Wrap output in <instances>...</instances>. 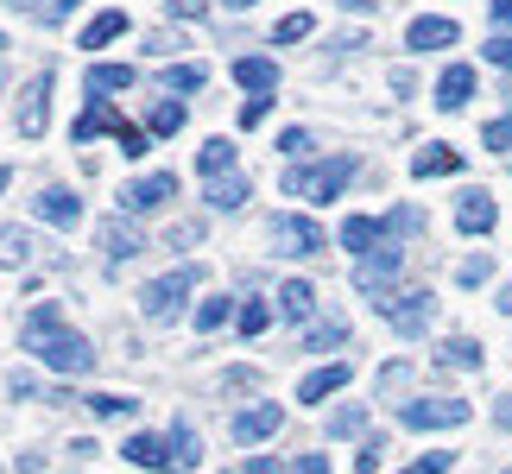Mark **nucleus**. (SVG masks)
I'll use <instances>...</instances> for the list:
<instances>
[{"instance_id": "1", "label": "nucleus", "mask_w": 512, "mask_h": 474, "mask_svg": "<svg viewBox=\"0 0 512 474\" xmlns=\"http://www.w3.org/2000/svg\"><path fill=\"white\" fill-rule=\"evenodd\" d=\"M26 354H38V361L57 367V373H89L95 367L89 342L76 329H64V310H57V304H38L26 316Z\"/></svg>"}, {"instance_id": "2", "label": "nucleus", "mask_w": 512, "mask_h": 474, "mask_svg": "<svg viewBox=\"0 0 512 474\" xmlns=\"http://www.w3.org/2000/svg\"><path fill=\"white\" fill-rule=\"evenodd\" d=\"M95 133H114V146H121L127 158H140V152H146V140H152L146 127H133L127 114H114L108 95H89V108L76 114V127H70V140H76V146H89Z\"/></svg>"}, {"instance_id": "3", "label": "nucleus", "mask_w": 512, "mask_h": 474, "mask_svg": "<svg viewBox=\"0 0 512 474\" xmlns=\"http://www.w3.org/2000/svg\"><path fill=\"white\" fill-rule=\"evenodd\" d=\"M354 177V158H329V165H298L285 171V196H304V203H336Z\"/></svg>"}, {"instance_id": "4", "label": "nucleus", "mask_w": 512, "mask_h": 474, "mask_svg": "<svg viewBox=\"0 0 512 474\" xmlns=\"http://www.w3.org/2000/svg\"><path fill=\"white\" fill-rule=\"evenodd\" d=\"M190 285H196V266H177V272H165V279H152V285H140V310L159 323V316H171L177 304L190 298Z\"/></svg>"}, {"instance_id": "5", "label": "nucleus", "mask_w": 512, "mask_h": 474, "mask_svg": "<svg viewBox=\"0 0 512 474\" xmlns=\"http://www.w3.org/2000/svg\"><path fill=\"white\" fill-rule=\"evenodd\" d=\"M399 418L411 430H456V424H468V399H405Z\"/></svg>"}, {"instance_id": "6", "label": "nucleus", "mask_w": 512, "mask_h": 474, "mask_svg": "<svg viewBox=\"0 0 512 474\" xmlns=\"http://www.w3.org/2000/svg\"><path fill=\"white\" fill-rule=\"evenodd\" d=\"M399 266H405V253H399V247H380V253H367V260L354 266V285H361L367 298L380 304V298H392V279H399Z\"/></svg>"}, {"instance_id": "7", "label": "nucleus", "mask_w": 512, "mask_h": 474, "mask_svg": "<svg viewBox=\"0 0 512 474\" xmlns=\"http://www.w3.org/2000/svg\"><path fill=\"white\" fill-rule=\"evenodd\" d=\"M272 247L291 253V260H310V253H323L329 241H323L317 222H304V215H279V222H272Z\"/></svg>"}, {"instance_id": "8", "label": "nucleus", "mask_w": 512, "mask_h": 474, "mask_svg": "<svg viewBox=\"0 0 512 474\" xmlns=\"http://www.w3.org/2000/svg\"><path fill=\"white\" fill-rule=\"evenodd\" d=\"M380 310L399 335H418L430 323V310H437V298H430V291H399V298H380Z\"/></svg>"}, {"instance_id": "9", "label": "nucleus", "mask_w": 512, "mask_h": 474, "mask_svg": "<svg viewBox=\"0 0 512 474\" xmlns=\"http://www.w3.org/2000/svg\"><path fill=\"white\" fill-rule=\"evenodd\" d=\"M171 196H177V177L171 171H152V177H140V184L121 190V209L127 215H152V209H165Z\"/></svg>"}, {"instance_id": "10", "label": "nucleus", "mask_w": 512, "mask_h": 474, "mask_svg": "<svg viewBox=\"0 0 512 474\" xmlns=\"http://www.w3.org/2000/svg\"><path fill=\"white\" fill-rule=\"evenodd\" d=\"M45 95H51V76H45V70H38L26 89H19L13 121H19V133H26V140H38V133H45Z\"/></svg>"}, {"instance_id": "11", "label": "nucleus", "mask_w": 512, "mask_h": 474, "mask_svg": "<svg viewBox=\"0 0 512 474\" xmlns=\"http://www.w3.org/2000/svg\"><path fill=\"white\" fill-rule=\"evenodd\" d=\"M32 209L45 215L51 228H76V222H83V196H76V190H64V184L38 190V203H32Z\"/></svg>"}, {"instance_id": "12", "label": "nucleus", "mask_w": 512, "mask_h": 474, "mask_svg": "<svg viewBox=\"0 0 512 474\" xmlns=\"http://www.w3.org/2000/svg\"><path fill=\"white\" fill-rule=\"evenodd\" d=\"M494 222H500V203L487 190H468L462 203H456V228L462 234H494Z\"/></svg>"}, {"instance_id": "13", "label": "nucleus", "mask_w": 512, "mask_h": 474, "mask_svg": "<svg viewBox=\"0 0 512 474\" xmlns=\"http://www.w3.org/2000/svg\"><path fill=\"white\" fill-rule=\"evenodd\" d=\"M279 405H253V411H241V418L228 424V437L234 443H266V437H279Z\"/></svg>"}, {"instance_id": "14", "label": "nucleus", "mask_w": 512, "mask_h": 474, "mask_svg": "<svg viewBox=\"0 0 512 474\" xmlns=\"http://www.w3.org/2000/svg\"><path fill=\"white\" fill-rule=\"evenodd\" d=\"M456 19H411V32H405V45L411 51H443V45H456Z\"/></svg>"}, {"instance_id": "15", "label": "nucleus", "mask_w": 512, "mask_h": 474, "mask_svg": "<svg viewBox=\"0 0 512 474\" xmlns=\"http://www.w3.org/2000/svg\"><path fill=\"white\" fill-rule=\"evenodd\" d=\"M127 462H140V468H177V462H171V437L133 430V437H127Z\"/></svg>"}, {"instance_id": "16", "label": "nucleus", "mask_w": 512, "mask_h": 474, "mask_svg": "<svg viewBox=\"0 0 512 474\" xmlns=\"http://www.w3.org/2000/svg\"><path fill=\"white\" fill-rule=\"evenodd\" d=\"M342 386H348V361H329V367H317V373L298 386V399H304V405H323L329 392H342Z\"/></svg>"}, {"instance_id": "17", "label": "nucleus", "mask_w": 512, "mask_h": 474, "mask_svg": "<svg viewBox=\"0 0 512 474\" xmlns=\"http://www.w3.org/2000/svg\"><path fill=\"white\" fill-rule=\"evenodd\" d=\"M102 247H108V260H133V253H146V241H140V228L133 222H102Z\"/></svg>"}, {"instance_id": "18", "label": "nucleus", "mask_w": 512, "mask_h": 474, "mask_svg": "<svg viewBox=\"0 0 512 474\" xmlns=\"http://www.w3.org/2000/svg\"><path fill=\"white\" fill-rule=\"evenodd\" d=\"M468 95H475V70H468V64H449V70H443V83H437V108L456 114Z\"/></svg>"}, {"instance_id": "19", "label": "nucleus", "mask_w": 512, "mask_h": 474, "mask_svg": "<svg viewBox=\"0 0 512 474\" xmlns=\"http://www.w3.org/2000/svg\"><path fill=\"white\" fill-rule=\"evenodd\" d=\"M373 241H386V222H373V215H348V222H342V247L348 253H361V260H367Z\"/></svg>"}, {"instance_id": "20", "label": "nucleus", "mask_w": 512, "mask_h": 474, "mask_svg": "<svg viewBox=\"0 0 512 474\" xmlns=\"http://www.w3.org/2000/svg\"><path fill=\"white\" fill-rule=\"evenodd\" d=\"M121 32H127V13L114 7V13H95L89 26H83V38H76V45H83V51H102V45H114Z\"/></svg>"}, {"instance_id": "21", "label": "nucleus", "mask_w": 512, "mask_h": 474, "mask_svg": "<svg viewBox=\"0 0 512 474\" xmlns=\"http://www.w3.org/2000/svg\"><path fill=\"white\" fill-rule=\"evenodd\" d=\"M234 83L272 95V89H279V64H272V57H241V64H234Z\"/></svg>"}, {"instance_id": "22", "label": "nucleus", "mask_w": 512, "mask_h": 474, "mask_svg": "<svg viewBox=\"0 0 512 474\" xmlns=\"http://www.w3.org/2000/svg\"><path fill=\"white\" fill-rule=\"evenodd\" d=\"M279 310L291 316V323H304V316L317 310V285H304V279H285V285H279Z\"/></svg>"}, {"instance_id": "23", "label": "nucleus", "mask_w": 512, "mask_h": 474, "mask_svg": "<svg viewBox=\"0 0 512 474\" xmlns=\"http://www.w3.org/2000/svg\"><path fill=\"white\" fill-rule=\"evenodd\" d=\"M171 474H196V462H203V449H196V430L190 424H171Z\"/></svg>"}, {"instance_id": "24", "label": "nucleus", "mask_w": 512, "mask_h": 474, "mask_svg": "<svg viewBox=\"0 0 512 474\" xmlns=\"http://www.w3.org/2000/svg\"><path fill=\"white\" fill-rule=\"evenodd\" d=\"M411 171H418V177H449V171H462V152H449V146H424L418 158H411Z\"/></svg>"}, {"instance_id": "25", "label": "nucleus", "mask_w": 512, "mask_h": 474, "mask_svg": "<svg viewBox=\"0 0 512 474\" xmlns=\"http://www.w3.org/2000/svg\"><path fill=\"white\" fill-rule=\"evenodd\" d=\"M32 247H38V241H32L26 228H0V266H26Z\"/></svg>"}, {"instance_id": "26", "label": "nucleus", "mask_w": 512, "mask_h": 474, "mask_svg": "<svg viewBox=\"0 0 512 474\" xmlns=\"http://www.w3.org/2000/svg\"><path fill=\"white\" fill-rule=\"evenodd\" d=\"M108 89H133V64H95L89 70V95H108Z\"/></svg>"}, {"instance_id": "27", "label": "nucleus", "mask_w": 512, "mask_h": 474, "mask_svg": "<svg viewBox=\"0 0 512 474\" xmlns=\"http://www.w3.org/2000/svg\"><path fill=\"white\" fill-rule=\"evenodd\" d=\"M443 367H481V342H468V335H449V342L437 348Z\"/></svg>"}, {"instance_id": "28", "label": "nucleus", "mask_w": 512, "mask_h": 474, "mask_svg": "<svg viewBox=\"0 0 512 474\" xmlns=\"http://www.w3.org/2000/svg\"><path fill=\"white\" fill-rule=\"evenodd\" d=\"M209 203H215V209H241V203H247V177H241V171H228V177H215V190H209Z\"/></svg>"}, {"instance_id": "29", "label": "nucleus", "mask_w": 512, "mask_h": 474, "mask_svg": "<svg viewBox=\"0 0 512 474\" xmlns=\"http://www.w3.org/2000/svg\"><path fill=\"white\" fill-rule=\"evenodd\" d=\"M177 127H184V102H159V108H152V121H146L152 140H171Z\"/></svg>"}, {"instance_id": "30", "label": "nucleus", "mask_w": 512, "mask_h": 474, "mask_svg": "<svg viewBox=\"0 0 512 474\" xmlns=\"http://www.w3.org/2000/svg\"><path fill=\"white\" fill-rule=\"evenodd\" d=\"M196 165H203V177H222V171H234V146L228 140H209L203 152H196Z\"/></svg>"}, {"instance_id": "31", "label": "nucleus", "mask_w": 512, "mask_h": 474, "mask_svg": "<svg viewBox=\"0 0 512 474\" xmlns=\"http://www.w3.org/2000/svg\"><path fill=\"white\" fill-rule=\"evenodd\" d=\"M336 342H348V323H342V316H329V323H317V329L304 335V348H317V354H329Z\"/></svg>"}, {"instance_id": "32", "label": "nucleus", "mask_w": 512, "mask_h": 474, "mask_svg": "<svg viewBox=\"0 0 512 474\" xmlns=\"http://www.w3.org/2000/svg\"><path fill=\"white\" fill-rule=\"evenodd\" d=\"M89 405L102 411V418H133V411H140V399H121V392H89Z\"/></svg>"}, {"instance_id": "33", "label": "nucleus", "mask_w": 512, "mask_h": 474, "mask_svg": "<svg viewBox=\"0 0 512 474\" xmlns=\"http://www.w3.org/2000/svg\"><path fill=\"white\" fill-rule=\"evenodd\" d=\"M266 323H272V304L266 298H247L241 304V335H266Z\"/></svg>"}, {"instance_id": "34", "label": "nucleus", "mask_w": 512, "mask_h": 474, "mask_svg": "<svg viewBox=\"0 0 512 474\" xmlns=\"http://www.w3.org/2000/svg\"><path fill=\"white\" fill-rule=\"evenodd\" d=\"M310 26H317L310 13H291V19H279V32H272V38H279V45H298V38H310Z\"/></svg>"}, {"instance_id": "35", "label": "nucleus", "mask_w": 512, "mask_h": 474, "mask_svg": "<svg viewBox=\"0 0 512 474\" xmlns=\"http://www.w3.org/2000/svg\"><path fill=\"white\" fill-rule=\"evenodd\" d=\"M361 424H367V411H361V405H342L336 418H329V437H354Z\"/></svg>"}, {"instance_id": "36", "label": "nucleus", "mask_w": 512, "mask_h": 474, "mask_svg": "<svg viewBox=\"0 0 512 474\" xmlns=\"http://www.w3.org/2000/svg\"><path fill=\"white\" fill-rule=\"evenodd\" d=\"M222 323H228V298H209L196 310V329H222Z\"/></svg>"}, {"instance_id": "37", "label": "nucleus", "mask_w": 512, "mask_h": 474, "mask_svg": "<svg viewBox=\"0 0 512 474\" xmlns=\"http://www.w3.org/2000/svg\"><path fill=\"white\" fill-rule=\"evenodd\" d=\"M481 140H487V152H506V146H512V121H487Z\"/></svg>"}, {"instance_id": "38", "label": "nucleus", "mask_w": 512, "mask_h": 474, "mask_svg": "<svg viewBox=\"0 0 512 474\" xmlns=\"http://www.w3.org/2000/svg\"><path fill=\"white\" fill-rule=\"evenodd\" d=\"M279 152L304 158V152H310V133H304V127H285V133H279Z\"/></svg>"}, {"instance_id": "39", "label": "nucleus", "mask_w": 512, "mask_h": 474, "mask_svg": "<svg viewBox=\"0 0 512 474\" xmlns=\"http://www.w3.org/2000/svg\"><path fill=\"white\" fill-rule=\"evenodd\" d=\"M449 462H456V456H449V449H437V456H424V462H411L405 474H449Z\"/></svg>"}, {"instance_id": "40", "label": "nucleus", "mask_w": 512, "mask_h": 474, "mask_svg": "<svg viewBox=\"0 0 512 474\" xmlns=\"http://www.w3.org/2000/svg\"><path fill=\"white\" fill-rule=\"evenodd\" d=\"M165 13H171V19H203L209 0H165Z\"/></svg>"}, {"instance_id": "41", "label": "nucleus", "mask_w": 512, "mask_h": 474, "mask_svg": "<svg viewBox=\"0 0 512 474\" xmlns=\"http://www.w3.org/2000/svg\"><path fill=\"white\" fill-rule=\"evenodd\" d=\"M196 83H203V70H196V64H184V70H171L165 76V89L177 95V89H196Z\"/></svg>"}, {"instance_id": "42", "label": "nucleus", "mask_w": 512, "mask_h": 474, "mask_svg": "<svg viewBox=\"0 0 512 474\" xmlns=\"http://www.w3.org/2000/svg\"><path fill=\"white\" fill-rule=\"evenodd\" d=\"M266 108H272V95H253V102L241 108V127H260V121H266Z\"/></svg>"}, {"instance_id": "43", "label": "nucleus", "mask_w": 512, "mask_h": 474, "mask_svg": "<svg viewBox=\"0 0 512 474\" xmlns=\"http://www.w3.org/2000/svg\"><path fill=\"white\" fill-rule=\"evenodd\" d=\"M487 272H494V266H487V260H462V266H456V279H462V285H481Z\"/></svg>"}, {"instance_id": "44", "label": "nucleus", "mask_w": 512, "mask_h": 474, "mask_svg": "<svg viewBox=\"0 0 512 474\" xmlns=\"http://www.w3.org/2000/svg\"><path fill=\"white\" fill-rule=\"evenodd\" d=\"M373 468H380V437H373L361 456H354V474H373Z\"/></svg>"}, {"instance_id": "45", "label": "nucleus", "mask_w": 512, "mask_h": 474, "mask_svg": "<svg viewBox=\"0 0 512 474\" xmlns=\"http://www.w3.org/2000/svg\"><path fill=\"white\" fill-rule=\"evenodd\" d=\"M13 399H38V380H32V373H26V367H19V373H13Z\"/></svg>"}, {"instance_id": "46", "label": "nucleus", "mask_w": 512, "mask_h": 474, "mask_svg": "<svg viewBox=\"0 0 512 474\" xmlns=\"http://www.w3.org/2000/svg\"><path fill=\"white\" fill-rule=\"evenodd\" d=\"M487 57H494L500 70H512V38H494V45H487Z\"/></svg>"}, {"instance_id": "47", "label": "nucleus", "mask_w": 512, "mask_h": 474, "mask_svg": "<svg viewBox=\"0 0 512 474\" xmlns=\"http://www.w3.org/2000/svg\"><path fill=\"white\" fill-rule=\"evenodd\" d=\"M291 474H329V456H304V462L291 468Z\"/></svg>"}, {"instance_id": "48", "label": "nucleus", "mask_w": 512, "mask_h": 474, "mask_svg": "<svg viewBox=\"0 0 512 474\" xmlns=\"http://www.w3.org/2000/svg\"><path fill=\"white\" fill-rule=\"evenodd\" d=\"M234 474H279V462H272V456H260V462H247V468H234Z\"/></svg>"}, {"instance_id": "49", "label": "nucleus", "mask_w": 512, "mask_h": 474, "mask_svg": "<svg viewBox=\"0 0 512 474\" xmlns=\"http://www.w3.org/2000/svg\"><path fill=\"white\" fill-rule=\"evenodd\" d=\"M70 7H76V0H45V13H38V19H64Z\"/></svg>"}, {"instance_id": "50", "label": "nucleus", "mask_w": 512, "mask_h": 474, "mask_svg": "<svg viewBox=\"0 0 512 474\" xmlns=\"http://www.w3.org/2000/svg\"><path fill=\"white\" fill-rule=\"evenodd\" d=\"M13 13H45V0H7Z\"/></svg>"}, {"instance_id": "51", "label": "nucleus", "mask_w": 512, "mask_h": 474, "mask_svg": "<svg viewBox=\"0 0 512 474\" xmlns=\"http://www.w3.org/2000/svg\"><path fill=\"white\" fill-rule=\"evenodd\" d=\"M494 19H500V26H512V0H494Z\"/></svg>"}, {"instance_id": "52", "label": "nucleus", "mask_w": 512, "mask_h": 474, "mask_svg": "<svg viewBox=\"0 0 512 474\" xmlns=\"http://www.w3.org/2000/svg\"><path fill=\"white\" fill-rule=\"evenodd\" d=\"M494 418H500V424L512 430V399H500V405H494Z\"/></svg>"}, {"instance_id": "53", "label": "nucleus", "mask_w": 512, "mask_h": 474, "mask_svg": "<svg viewBox=\"0 0 512 474\" xmlns=\"http://www.w3.org/2000/svg\"><path fill=\"white\" fill-rule=\"evenodd\" d=\"M500 310H506V316H512V285H506V291H500Z\"/></svg>"}, {"instance_id": "54", "label": "nucleus", "mask_w": 512, "mask_h": 474, "mask_svg": "<svg viewBox=\"0 0 512 474\" xmlns=\"http://www.w3.org/2000/svg\"><path fill=\"white\" fill-rule=\"evenodd\" d=\"M0 190H7V165H0Z\"/></svg>"}, {"instance_id": "55", "label": "nucleus", "mask_w": 512, "mask_h": 474, "mask_svg": "<svg viewBox=\"0 0 512 474\" xmlns=\"http://www.w3.org/2000/svg\"><path fill=\"white\" fill-rule=\"evenodd\" d=\"M234 7H253V0H234Z\"/></svg>"}, {"instance_id": "56", "label": "nucleus", "mask_w": 512, "mask_h": 474, "mask_svg": "<svg viewBox=\"0 0 512 474\" xmlns=\"http://www.w3.org/2000/svg\"><path fill=\"white\" fill-rule=\"evenodd\" d=\"M0 51H7V38H0Z\"/></svg>"}, {"instance_id": "57", "label": "nucleus", "mask_w": 512, "mask_h": 474, "mask_svg": "<svg viewBox=\"0 0 512 474\" xmlns=\"http://www.w3.org/2000/svg\"><path fill=\"white\" fill-rule=\"evenodd\" d=\"M506 474H512V468H506Z\"/></svg>"}]
</instances>
